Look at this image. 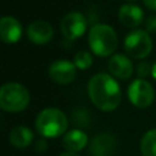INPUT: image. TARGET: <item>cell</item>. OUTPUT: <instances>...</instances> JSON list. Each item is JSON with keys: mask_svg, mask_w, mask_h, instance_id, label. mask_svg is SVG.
<instances>
[{"mask_svg": "<svg viewBox=\"0 0 156 156\" xmlns=\"http://www.w3.org/2000/svg\"><path fill=\"white\" fill-rule=\"evenodd\" d=\"M88 95L95 107L104 112L116 110L121 102L122 93L115 77L107 73L93 76L88 83Z\"/></svg>", "mask_w": 156, "mask_h": 156, "instance_id": "1", "label": "cell"}, {"mask_svg": "<svg viewBox=\"0 0 156 156\" xmlns=\"http://www.w3.org/2000/svg\"><path fill=\"white\" fill-rule=\"evenodd\" d=\"M88 41L91 51L100 57L112 56L118 45V38L115 29L105 23H95L90 27Z\"/></svg>", "mask_w": 156, "mask_h": 156, "instance_id": "2", "label": "cell"}, {"mask_svg": "<svg viewBox=\"0 0 156 156\" xmlns=\"http://www.w3.org/2000/svg\"><path fill=\"white\" fill-rule=\"evenodd\" d=\"M35 129L44 138H57L67 132V116L56 107H46L35 118Z\"/></svg>", "mask_w": 156, "mask_h": 156, "instance_id": "3", "label": "cell"}, {"mask_svg": "<svg viewBox=\"0 0 156 156\" xmlns=\"http://www.w3.org/2000/svg\"><path fill=\"white\" fill-rule=\"evenodd\" d=\"M30 95L20 83H5L0 89V107L6 112H21L29 105Z\"/></svg>", "mask_w": 156, "mask_h": 156, "instance_id": "4", "label": "cell"}, {"mask_svg": "<svg viewBox=\"0 0 156 156\" xmlns=\"http://www.w3.org/2000/svg\"><path fill=\"white\" fill-rule=\"evenodd\" d=\"M124 50L128 56L143 60L150 55L152 50V39L144 29H134L124 38Z\"/></svg>", "mask_w": 156, "mask_h": 156, "instance_id": "5", "label": "cell"}, {"mask_svg": "<svg viewBox=\"0 0 156 156\" xmlns=\"http://www.w3.org/2000/svg\"><path fill=\"white\" fill-rule=\"evenodd\" d=\"M128 99L130 104L138 108L149 107L155 99L154 87L146 79H134L128 87Z\"/></svg>", "mask_w": 156, "mask_h": 156, "instance_id": "6", "label": "cell"}, {"mask_svg": "<svg viewBox=\"0 0 156 156\" xmlns=\"http://www.w3.org/2000/svg\"><path fill=\"white\" fill-rule=\"evenodd\" d=\"M88 28L87 17L78 11H72L65 15L61 21V32L67 40H76L80 38Z\"/></svg>", "mask_w": 156, "mask_h": 156, "instance_id": "7", "label": "cell"}, {"mask_svg": "<svg viewBox=\"0 0 156 156\" xmlns=\"http://www.w3.org/2000/svg\"><path fill=\"white\" fill-rule=\"evenodd\" d=\"M49 77L52 82L60 85L69 84L77 76V67L68 60H56L49 66Z\"/></svg>", "mask_w": 156, "mask_h": 156, "instance_id": "8", "label": "cell"}, {"mask_svg": "<svg viewBox=\"0 0 156 156\" xmlns=\"http://www.w3.org/2000/svg\"><path fill=\"white\" fill-rule=\"evenodd\" d=\"M107 67L111 76L121 80L129 79L134 71L130 58L123 54H113L108 60Z\"/></svg>", "mask_w": 156, "mask_h": 156, "instance_id": "9", "label": "cell"}, {"mask_svg": "<svg viewBox=\"0 0 156 156\" xmlns=\"http://www.w3.org/2000/svg\"><path fill=\"white\" fill-rule=\"evenodd\" d=\"M117 147V140L110 133H100L89 144L91 156H111Z\"/></svg>", "mask_w": 156, "mask_h": 156, "instance_id": "10", "label": "cell"}, {"mask_svg": "<svg viewBox=\"0 0 156 156\" xmlns=\"http://www.w3.org/2000/svg\"><path fill=\"white\" fill-rule=\"evenodd\" d=\"M54 37V29L46 21H34L27 28V38L35 45H45Z\"/></svg>", "mask_w": 156, "mask_h": 156, "instance_id": "11", "label": "cell"}, {"mask_svg": "<svg viewBox=\"0 0 156 156\" xmlns=\"http://www.w3.org/2000/svg\"><path fill=\"white\" fill-rule=\"evenodd\" d=\"M22 37V26L18 20L4 16L0 20V38L5 44H15Z\"/></svg>", "mask_w": 156, "mask_h": 156, "instance_id": "12", "label": "cell"}, {"mask_svg": "<svg viewBox=\"0 0 156 156\" xmlns=\"http://www.w3.org/2000/svg\"><path fill=\"white\" fill-rule=\"evenodd\" d=\"M118 20L127 28H136L144 21V11L135 4H124L118 10Z\"/></svg>", "mask_w": 156, "mask_h": 156, "instance_id": "13", "label": "cell"}, {"mask_svg": "<svg viewBox=\"0 0 156 156\" xmlns=\"http://www.w3.org/2000/svg\"><path fill=\"white\" fill-rule=\"evenodd\" d=\"M88 135L80 129H72L63 134L62 144L67 151H80L88 145Z\"/></svg>", "mask_w": 156, "mask_h": 156, "instance_id": "14", "label": "cell"}, {"mask_svg": "<svg viewBox=\"0 0 156 156\" xmlns=\"http://www.w3.org/2000/svg\"><path fill=\"white\" fill-rule=\"evenodd\" d=\"M33 139H34L33 132L24 126H17V127L12 128V130L9 134L10 144L13 145L15 147H20V149L29 146L32 144Z\"/></svg>", "mask_w": 156, "mask_h": 156, "instance_id": "15", "label": "cell"}, {"mask_svg": "<svg viewBox=\"0 0 156 156\" xmlns=\"http://www.w3.org/2000/svg\"><path fill=\"white\" fill-rule=\"evenodd\" d=\"M143 156H156V128L147 130L140 140Z\"/></svg>", "mask_w": 156, "mask_h": 156, "instance_id": "16", "label": "cell"}, {"mask_svg": "<svg viewBox=\"0 0 156 156\" xmlns=\"http://www.w3.org/2000/svg\"><path fill=\"white\" fill-rule=\"evenodd\" d=\"M73 63L79 69H88L93 65V56L88 51H78L74 55Z\"/></svg>", "mask_w": 156, "mask_h": 156, "instance_id": "17", "label": "cell"}, {"mask_svg": "<svg viewBox=\"0 0 156 156\" xmlns=\"http://www.w3.org/2000/svg\"><path fill=\"white\" fill-rule=\"evenodd\" d=\"M72 118H73V123L77 126H88L90 122L89 111H87L85 108H82V107L76 108L73 111Z\"/></svg>", "mask_w": 156, "mask_h": 156, "instance_id": "18", "label": "cell"}, {"mask_svg": "<svg viewBox=\"0 0 156 156\" xmlns=\"http://www.w3.org/2000/svg\"><path fill=\"white\" fill-rule=\"evenodd\" d=\"M152 72V65H150V62L146 61H141L138 63L136 66V74L139 76V78L145 79L147 76H150Z\"/></svg>", "mask_w": 156, "mask_h": 156, "instance_id": "19", "label": "cell"}, {"mask_svg": "<svg viewBox=\"0 0 156 156\" xmlns=\"http://www.w3.org/2000/svg\"><path fill=\"white\" fill-rule=\"evenodd\" d=\"M145 28L147 33H156V13H152L146 17Z\"/></svg>", "mask_w": 156, "mask_h": 156, "instance_id": "20", "label": "cell"}, {"mask_svg": "<svg viewBox=\"0 0 156 156\" xmlns=\"http://www.w3.org/2000/svg\"><path fill=\"white\" fill-rule=\"evenodd\" d=\"M34 149H35V151L37 152H45L46 151V149H48V143H46V140L44 139V138H40V139H38L35 143H34Z\"/></svg>", "mask_w": 156, "mask_h": 156, "instance_id": "21", "label": "cell"}, {"mask_svg": "<svg viewBox=\"0 0 156 156\" xmlns=\"http://www.w3.org/2000/svg\"><path fill=\"white\" fill-rule=\"evenodd\" d=\"M143 2L147 9L156 11V0H143Z\"/></svg>", "mask_w": 156, "mask_h": 156, "instance_id": "22", "label": "cell"}, {"mask_svg": "<svg viewBox=\"0 0 156 156\" xmlns=\"http://www.w3.org/2000/svg\"><path fill=\"white\" fill-rule=\"evenodd\" d=\"M60 156H79L77 152H73V151H63L60 154Z\"/></svg>", "mask_w": 156, "mask_h": 156, "instance_id": "23", "label": "cell"}, {"mask_svg": "<svg viewBox=\"0 0 156 156\" xmlns=\"http://www.w3.org/2000/svg\"><path fill=\"white\" fill-rule=\"evenodd\" d=\"M151 76H152V78L156 79V62L152 63V72H151Z\"/></svg>", "mask_w": 156, "mask_h": 156, "instance_id": "24", "label": "cell"}, {"mask_svg": "<svg viewBox=\"0 0 156 156\" xmlns=\"http://www.w3.org/2000/svg\"><path fill=\"white\" fill-rule=\"evenodd\" d=\"M126 1H129V2L132 4V2H133V1H135V0H126Z\"/></svg>", "mask_w": 156, "mask_h": 156, "instance_id": "25", "label": "cell"}]
</instances>
